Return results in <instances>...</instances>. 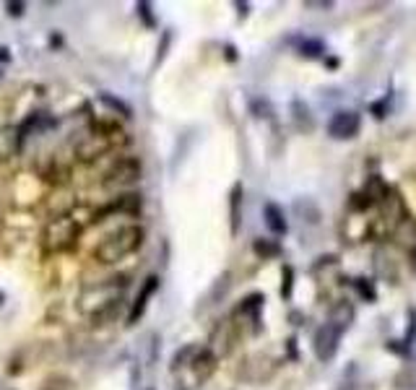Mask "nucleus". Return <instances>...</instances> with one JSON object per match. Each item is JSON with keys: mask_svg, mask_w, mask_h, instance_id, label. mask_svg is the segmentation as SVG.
Segmentation results:
<instances>
[{"mask_svg": "<svg viewBox=\"0 0 416 390\" xmlns=\"http://www.w3.org/2000/svg\"><path fill=\"white\" fill-rule=\"evenodd\" d=\"M141 245H144V229L138 224H128V226H120L112 234L102 237V242L94 250V258L99 263L110 265L122 260V258H128V255H133Z\"/></svg>", "mask_w": 416, "mask_h": 390, "instance_id": "obj_1", "label": "nucleus"}, {"mask_svg": "<svg viewBox=\"0 0 416 390\" xmlns=\"http://www.w3.org/2000/svg\"><path fill=\"white\" fill-rule=\"evenodd\" d=\"M122 292H125V281L122 279H104L94 287H88L81 292L79 297V307L83 315H91V318H99V315H107V312H115L117 304L122 299Z\"/></svg>", "mask_w": 416, "mask_h": 390, "instance_id": "obj_2", "label": "nucleus"}, {"mask_svg": "<svg viewBox=\"0 0 416 390\" xmlns=\"http://www.w3.org/2000/svg\"><path fill=\"white\" fill-rule=\"evenodd\" d=\"M79 224L71 216H60L55 222L50 224L47 231H45V245L50 250H71L79 239Z\"/></svg>", "mask_w": 416, "mask_h": 390, "instance_id": "obj_3", "label": "nucleus"}, {"mask_svg": "<svg viewBox=\"0 0 416 390\" xmlns=\"http://www.w3.org/2000/svg\"><path fill=\"white\" fill-rule=\"evenodd\" d=\"M341 331L336 326H330L328 320L323 323L318 331H315V338H312V349H315V357L320 359V362H330V359L336 357L338 351V343H341Z\"/></svg>", "mask_w": 416, "mask_h": 390, "instance_id": "obj_4", "label": "nucleus"}, {"mask_svg": "<svg viewBox=\"0 0 416 390\" xmlns=\"http://www.w3.org/2000/svg\"><path fill=\"white\" fill-rule=\"evenodd\" d=\"M362 115L357 110H338L328 122V136L336 141H349L359 133Z\"/></svg>", "mask_w": 416, "mask_h": 390, "instance_id": "obj_5", "label": "nucleus"}, {"mask_svg": "<svg viewBox=\"0 0 416 390\" xmlns=\"http://www.w3.org/2000/svg\"><path fill=\"white\" fill-rule=\"evenodd\" d=\"M110 149H112V136H110V130L96 127L94 133L83 136V141L79 144V156L81 159H96V156L107 154Z\"/></svg>", "mask_w": 416, "mask_h": 390, "instance_id": "obj_6", "label": "nucleus"}, {"mask_svg": "<svg viewBox=\"0 0 416 390\" xmlns=\"http://www.w3.org/2000/svg\"><path fill=\"white\" fill-rule=\"evenodd\" d=\"M156 289H159V279H156V276H149V279L144 281L141 292L136 294V299H133V304H130V315H128L130 326H136L138 320L144 318L146 307H149V299L156 294Z\"/></svg>", "mask_w": 416, "mask_h": 390, "instance_id": "obj_7", "label": "nucleus"}, {"mask_svg": "<svg viewBox=\"0 0 416 390\" xmlns=\"http://www.w3.org/2000/svg\"><path fill=\"white\" fill-rule=\"evenodd\" d=\"M138 177H141V164L136 159H120L112 172H107V185H128L136 183Z\"/></svg>", "mask_w": 416, "mask_h": 390, "instance_id": "obj_8", "label": "nucleus"}, {"mask_svg": "<svg viewBox=\"0 0 416 390\" xmlns=\"http://www.w3.org/2000/svg\"><path fill=\"white\" fill-rule=\"evenodd\" d=\"M216 354L211 349H198L195 351V357H192L190 362V369L195 372V377H198L200 382L208 380L211 374H214V369H216Z\"/></svg>", "mask_w": 416, "mask_h": 390, "instance_id": "obj_9", "label": "nucleus"}, {"mask_svg": "<svg viewBox=\"0 0 416 390\" xmlns=\"http://www.w3.org/2000/svg\"><path fill=\"white\" fill-rule=\"evenodd\" d=\"M354 304L352 302H346V299H341V302H336L333 307H330V312H328V323L330 326H336L341 333H346L349 328H352V323H354Z\"/></svg>", "mask_w": 416, "mask_h": 390, "instance_id": "obj_10", "label": "nucleus"}, {"mask_svg": "<svg viewBox=\"0 0 416 390\" xmlns=\"http://www.w3.org/2000/svg\"><path fill=\"white\" fill-rule=\"evenodd\" d=\"M234 343V331H232V323H219L216 331L211 333V351L216 354V357H224V354H229V349H232Z\"/></svg>", "mask_w": 416, "mask_h": 390, "instance_id": "obj_11", "label": "nucleus"}, {"mask_svg": "<svg viewBox=\"0 0 416 390\" xmlns=\"http://www.w3.org/2000/svg\"><path fill=\"white\" fill-rule=\"evenodd\" d=\"M263 219H265V226L276 234V237H281V234H287L289 231V224H287V216H284V208L276 206V203H265L263 206Z\"/></svg>", "mask_w": 416, "mask_h": 390, "instance_id": "obj_12", "label": "nucleus"}, {"mask_svg": "<svg viewBox=\"0 0 416 390\" xmlns=\"http://www.w3.org/2000/svg\"><path fill=\"white\" fill-rule=\"evenodd\" d=\"M294 214L299 216V222L302 224H320L323 214H320V206L315 203L312 198H296L294 200Z\"/></svg>", "mask_w": 416, "mask_h": 390, "instance_id": "obj_13", "label": "nucleus"}, {"mask_svg": "<svg viewBox=\"0 0 416 390\" xmlns=\"http://www.w3.org/2000/svg\"><path fill=\"white\" fill-rule=\"evenodd\" d=\"M263 294H250L248 299H242V304L237 307V315L240 318H250V323H255V333L260 331V310H263Z\"/></svg>", "mask_w": 416, "mask_h": 390, "instance_id": "obj_14", "label": "nucleus"}, {"mask_svg": "<svg viewBox=\"0 0 416 390\" xmlns=\"http://www.w3.org/2000/svg\"><path fill=\"white\" fill-rule=\"evenodd\" d=\"M229 219H232V234L240 231L242 224V185L237 183L229 193Z\"/></svg>", "mask_w": 416, "mask_h": 390, "instance_id": "obj_15", "label": "nucleus"}, {"mask_svg": "<svg viewBox=\"0 0 416 390\" xmlns=\"http://www.w3.org/2000/svg\"><path fill=\"white\" fill-rule=\"evenodd\" d=\"M291 112H294V125H296V130H304V133H310L312 127H315V120H312L310 110H307V104L299 102V99H294V102H291Z\"/></svg>", "mask_w": 416, "mask_h": 390, "instance_id": "obj_16", "label": "nucleus"}, {"mask_svg": "<svg viewBox=\"0 0 416 390\" xmlns=\"http://www.w3.org/2000/svg\"><path fill=\"white\" fill-rule=\"evenodd\" d=\"M141 211V195L130 193V195H120L112 208H107V214H138Z\"/></svg>", "mask_w": 416, "mask_h": 390, "instance_id": "obj_17", "label": "nucleus"}, {"mask_svg": "<svg viewBox=\"0 0 416 390\" xmlns=\"http://www.w3.org/2000/svg\"><path fill=\"white\" fill-rule=\"evenodd\" d=\"M296 42V50H299V55H307V57H320L323 52H325V47H323V42L318 40H294Z\"/></svg>", "mask_w": 416, "mask_h": 390, "instance_id": "obj_18", "label": "nucleus"}, {"mask_svg": "<svg viewBox=\"0 0 416 390\" xmlns=\"http://www.w3.org/2000/svg\"><path fill=\"white\" fill-rule=\"evenodd\" d=\"M253 250H255L260 258H276L281 253L279 242H268V239H255L253 242Z\"/></svg>", "mask_w": 416, "mask_h": 390, "instance_id": "obj_19", "label": "nucleus"}, {"mask_svg": "<svg viewBox=\"0 0 416 390\" xmlns=\"http://www.w3.org/2000/svg\"><path fill=\"white\" fill-rule=\"evenodd\" d=\"M42 390H71V380L63 377V374H52L50 380H45V388Z\"/></svg>", "mask_w": 416, "mask_h": 390, "instance_id": "obj_20", "label": "nucleus"}, {"mask_svg": "<svg viewBox=\"0 0 416 390\" xmlns=\"http://www.w3.org/2000/svg\"><path fill=\"white\" fill-rule=\"evenodd\" d=\"M291 287H294V271H291V265H284V284H281L284 299H291Z\"/></svg>", "mask_w": 416, "mask_h": 390, "instance_id": "obj_21", "label": "nucleus"}, {"mask_svg": "<svg viewBox=\"0 0 416 390\" xmlns=\"http://www.w3.org/2000/svg\"><path fill=\"white\" fill-rule=\"evenodd\" d=\"M138 16H141V21H144V26H156V18H154V13H151V6L149 3H138Z\"/></svg>", "mask_w": 416, "mask_h": 390, "instance_id": "obj_22", "label": "nucleus"}, {"mask_svg": "<svg viewBox=\"0 0 416 390\" xmlns=\"http://www.w3.org/2000/svg\"><path fill=\"white\" fill-rule=\"evenodd\" d=\"M102 102H104V104H110V107H115V110L120 112L122 117H130V110L120 102V99H115V96H110V94H102Z\"/></svg>", "mask_w": 416, "mask_h": 390, "instance_id": "obj_23", "label": "nucleus"}, {"mask_svg": "<svg viewBox=\"0 0 416 390\" xmlns=\"http://www.w3.org/2000/svg\"><path fill=\"white\" fill-rule=\"evenodd\" d=\"M6 11H8L11 16H21L26 11V6L24 3H16V0H8V3H6Z\"/></svg>", "mask_w": 416, "mask_h": 390, "instance_id": "obj_24", "label": "nucleus"}, {"mask_svg": "<svg viewBox=\"0 0 416 390\" xmlns=\"http://www.w3.org/2000/svg\"><path fill=\"white\" fill-rule=\"evenodd\" d=\"M304 8H320V11H328V8H333V3H330V0H307V3H304Z\"/></svg>", "mask_w": 416, "mask_h": 390, "instance_id": "obj_25", "label": "nucleus"}, {"mask_svg": "<svg viewBox=\"0 0 416 390\" xmlns=\"http://www.w3.org/2000/svg\"><path fill=\"white\" fill-rule=\"evenodd\" d=\"M362 292V297H367V299H375V292H372V287H364V284H357Z\"/></svg>", "mask_w": 416, "mask_h": 390, "instance_id": "obj_26", "label": "nucleus"}, {"mask_svg": "<svg viewBox=\"0 0 416 390\" xmlns=\"http://www.w3.org/2000/svg\"><path fill=\"white\" fill-rule=\"evenodd\" d=\"M237 8H240V13L245 16V13H248V3H237Z\"/></svg>", "mask_w": 416, "mask_h": 390, "instance_id": "obj_27", "label": "nucleus"}, {"mask_svg": "<svg viewBox=\"0 0 416 390\" xmlns=\"http://www.w3.org/2000/svg\"><path fill=\"white\" fill-rule=\"evenodd\" d=\"M0 390H16L13 385H0Z\"/></svg>", "mask_w": 416, "mask_h": 390, "instance_id": "obj_28", "label": "nucleus"}, {"mask_svg": "<svg viewBox=\"0 0 416 390\" xmlns=\"http://www.w3.org/2000/svg\"><path fill=\"white\" fill-rule=\"evenodd\" d=\"M0 304H3V294H0Z\"/></svg>", "mask_w": 416, "mask_h": 390, "instance_id": "obj_29", "label": "nucleus"}]
</instances>
